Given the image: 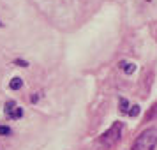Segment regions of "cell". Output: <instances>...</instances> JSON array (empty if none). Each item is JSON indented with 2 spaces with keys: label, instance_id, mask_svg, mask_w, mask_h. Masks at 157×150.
Returning <instances> with one entry per match:
<instances>
[{
  "label": "cell",
  "instance_id": "6da1fadb",
  "mask_svg": "<svg viewBox=\"0 0 157 150\" xmlns=\"http://www.w3.org/2000/svg\"><path fill=\"white\" fill-rule=\"evenodd\" d=\"M155 147H157V127H148L134 140L131 150H155Z\"/></svg>",
  "mask_w": 157,
  "mask_h": 150
},
{
  "label": "cell",
  "instance_id": "7a4b0ae2",
  "mask_svg": "<svg viewBox=\"0 0 157 150\" xmlns=\"http://www.w3.org/2000/svg\"><path fill=\"white\" fill-rule=\"evenodd\" d=\"M122 129H124L122 122H115L113 125L101 136L99 141L102 143L104 147H113V145H117V143L120 141V138H122Z\"/></svg>",
  "mask_w": 157,
  "mask_h": 150
},
{
  "label": "cell",
  "instance_id": "3957f363",
  "mask_svg": "<svg viewBox=\"0 0 157 150\" xmlns=\"http://www.w3.org/2000/svg\"><path fill=\"white\" fill-rule=\"evenodd\" d=\"M4 111H6V117H7V118H21L23 117V110L16 106L14 101H7Z\"/></svg>",
  "mask_w": 157,
  "mask_h": 150
},
{
  "label": "cell",
  "instance_id": "277c9868",
  "mask_svg": "<svg viewBox=\"0 0 157 150\" xmlns=\"http://www.w3.org/2000/svg\"><path fill=\"white\" fill-rule=\"evenodd\" d=\"M120 69L124 72H127V74H132V72L136 71V64H132V62H125V60H122L120 62Z\"/></svg>",
  "mask_w": 157,
  "mask_h": 150
},
{
  "label": "cell",
  "instance_id": "5b68a950",
  "mask_svg": "<svg viewBox=\"0 0 157 150\" xmlns=\"http://www.w3.org/2000/svg\"><path fill=\"white\" fill-rule=\"evenodd\" d=\"M9 87H11L13 90H20V88L23 87V79H21V78H14V79H11Z\"/></svg>",
  "mask_w": 157,
  "mask_h": 150
},
{
  "label": "cell",
  "instance_id": "8992f818",
  "mask_svg": "<svg viewBox=\"0 0 157 150\" xmlns=\"http://www.w3.org/2000/svg\"><path fill=\"white\" fill-rule=\"evenodd\" d=\"M120 111L122 113H127L129 111V102L125 99H120Z\"/></svg>",
  "mask_w": 157,
  "mask_h": 150
},
{
  "label": "cell",
  "instance_id": "52a82bcc",
  "mask_svg": "<svg viewBox=\"0 0 157 150\" xmlns=\"http://www.w3.org/2000/svg\"><path fill=\"white\" fill-rule=\"evenodd\" d=\"M147 118H157V104H154V106L150 108L148 115H147Z\"/></svg>",
  "mask_w": 157,
  "mask_h": 150
},
{
  "label": "cell",
  "instance_id": "ba28073f",
  "mask_svg": "<svg viewBox=\"0 0 157 150\" xmlns=\"http://www.w3.org/2000/svg\"><path fill=\"white\" fill-rule=\"evenodd\" d=\"M127 113L131 115V117H138V113H140V106H136V104L134 106H131V110H129Z\"/></svg>",
  "mask_w": 157,
  "mask_h": 150
},
{
  "label": "cell",
  "instance_id": "9c48e42d",
  "mask_svg": "<svg viewBox=\"0 0 157 150\" xmlns=\"http://www.w3.org/2000/svg\"><path fill=\"white\" fill-rule=\"evenodd\" d=\"M0 134H2V136H7V134H11V129H9L7 125H0Z\"/></svg>",
  "mask_w": 157,
  "mask_h": 150
},
{
  "label": "cell",
  "instance_id": "30bf717a",
  "mask_svg": "<svg viewBox=\"0 0 157 150\" xmlns=\"http://www.w3.org/2000/svg\"><path fill=\"white\" fill-rule=\"evenodd\" d=\"M14 64H18L20 67H27V65H29L27 62H25V60H20V58H18V60H14Z\"/></svg>",
  "mask_w": 157,
  "mask_h": 150
},
{
  "label": "cell",
  "instance_id": "8fae6325",
  "mask_svg": "<svg viewBox=\"0 0 157 150\" xmlns=\"http://www.w3.org/2000/svg\"><path fill=\"white\" fill-rule=\"evenodd\" d=\"M0 27H2V23H0Z\"/></svg>",
  "mask_w": 157,
  "mask_h": 150
}]
</instances>
